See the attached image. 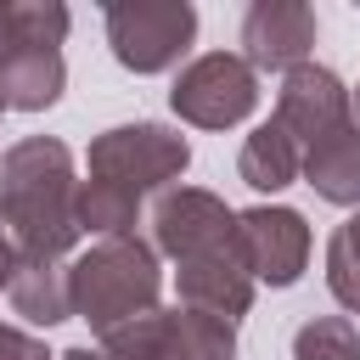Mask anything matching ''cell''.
Wrapping results in <instances>:
<instances>
[{
    "label": "cell",
    "instance_id": "6da1fadb",
    "mask_svg": "<svg viewBox=\"0 0 360 360\" xmlns=\"http://www.w3.org/2000/svg\"><path fill=\"white\" fill-rule=\"evenodd\" d=\"M73 152L56 135H28L0 152V231L11 236L17 259L62 264L84 236L73 219Z\"/></svg>",
    "mask_w": 360,
    "mask_h": 360
},
{
    "label": "cell",
    "instance_id": "7a4b0ae2",
    "mask_svg": "<svg viewBox=\"0 0 360 360\" xmlns=\"http://www.w3.org/2000/svg\"><path fill=\"white\" fill-rule=\"evenodd\" d=\"M68 287H73V315L90 321V332H112L146 309H158L163 292V270H158V248L141 236H107L90 242L73 264H68Z\"/></svg>",
    "mask_w": 360,
    "mask_h": 360
},
{
    "label": "cell",
    "instance_id": "3957f363",
    "mask_svg": "<svg viewBox=\"0 0 360 360\" xmlns=\"http://www.w3.org/2000/svg\"><path fill=\"white\" fill-rule=\"evenodd\" d=\"M191 169V141L169 124L135 118V124H112L90 141V174L96 180H118L129 191H169L180 174Z\"/></svg>",
    "mask_w": 360,
    "mask_h": 360
},
{
    "label": "cell",
    "instance_id": "277c9868",
    "mask_svg": "<svg viewBox=\"0 0 360 360\" xmlns=\"http://www.w3.org/2000/svg\"><path fill=\"white\" fill-rule=\"evenodd\" d=\"M107 45L129 73H169L197 39L191 0H112L107 6Z\"/></svg>",
    "mask_w": 360,
    "mask_h": 360
},
{
    "label": "cell",
    "instance_id": "5b68a950",
    "mask_svg": "<svg viewBox=\"0 0 360 360\" xmlns=\"http://www.w3.org/2000/svg\"><path fill=\"white\" fill-rule=\"evenodd\" d=\"M169 107L197 129H236L259 107V73L236 51H202L174 73Z\"/></svg>",
    "mask_w": 360,
    "mask_h": 360
},
{
    "label": "cell",
    "instance_id": "8992f818",
    "mask_svg": "<svg viewBox=\"0 0 360 360\" xmlns=\"http://www.w3.org/2000/svg\"><path fill=\"white\" fill-rule=\"evenodd\" d=\"M152 248L169 253L174 264L202 259L225 242H236V208H225V197L202 191V186H169L152 202Z\"/></svg>",
    "mask_w": 360,
    "mask_h": 360
},
{
    "label": "cell",
    "instance_id": "52a82bcc",
    "mask_svg": "<svg viewBox=\"0 0 360 360\" xmlns=\"http://www.w3.org/2000/svg\"><path fill=\"white\" fill-rule=\"evenodd\" d=\"M236 253L253 281L292 287L309 264V219L287 202H259L236 214Z\"/></svg>",
    "mask_w": 360,
    "mask_h": 360
},
{
    "label": "cell",
    "instance_id": "ba28073f",
    "mask_svg": "<svg viewBox=\"0 0 360 360\" xmlns=\"http://www.w3.org/2000/svg\"><path fill=\"white\" fill-rule=\"evenodd\" d=\"M315 11L304 0H253L242 17V62L253 73H292L315 51Z\"/></svg>",
    "mask_w": 360,
    "mask_h": 360
},
{
    "label": "cell",
    "instance_id": "9c48e42d",
    "mask_svg": "<svg viewBox=\"0 0 360 360\" xmlns=\"http://www.w3.org/2000/svg\"><path fill=\"white\" fill-rule=\"evenodd\" d=\"M276 124L298 141V146H315L326 141L332 129L349 124V90L332 68L321 62H304L292 73H281V90H276Z\"/></svg>",
    "mask_w": 360,
    "mask_h": 360
},
{
    "label": "cell",
    "instance_id": "30bf717a",
    "mask_svg": "<svg viewBox=\"0 0 360 360\" xmlns=\"http://www.w3.org/2000/svg\"><path fill=\"white\" fill-rule=\"evenodd\" d=\"M174 287H180V304H186V309L236 321V315L253 309V287H259V281L248 276L236 242H225V248H214V253H202V259H186V264L174 270Z\"/></svg>",
    "mask_w": 360,
    "mask_h": 360
},
{
    "label": "cell",
    "instance_id": "8fae6325",
    "mask_svg": "<svg viewBox=\"0 0 360 360\" xmlns=\"http://www.w3.org/2000/svg\"><path fill=\"white\" fill-rule=\"evenodd\" d=\"M62 84H68L62 51H28L22 45V51L0 56V101H6V112H45V107H56Z\"/></svg>",
    "mask_w": 360,
    "mask_h": 360
},
{
    "label": "cell",
    "instance_id": "7c38bea8",
    "mask_svg": "<svg viewBox=\"0 0 360 360\" xmlns=\"http://www.w3.org/2000/svg\"><path fill=\"white\" fill-rule=\"evenodd\" d=\"M304 180L315 186L321 202L360 208V129H354V118L343 129H332L326 141L304 146Z\"/></svg>",
    "mask_w": 360,
    "mask_h": 360
},
{
    "label": "cell",
    "instance_id": "4fadbf2b",
    "mask_svg": "<svg viewBox=\"0 0 360 360\" xmlns=\"http://www.w3.org/2000/svg\"><path fill=\"white\" fill-rule=\"evenodd\" d=\"M6 298H11V309H17L22 321H34V326L73 321V287H68V270H62V264H45V259H17Z\"/></svg>",
    "mask_w": 360,
    "mask_h": 360
},
{
    "label": "cell",
    "instance_id": "5bb4252c",
    "mask_svg": "<svg viewBox=\"0 0 360 360\" xmlns=\"http://www.w3.org/2000/svg\"><path fill=\"white\" fill-rule=\"evenodd\" d=\"M236 174H242L253 191H281V186H292V180L304 174V146L270 118V124H259V129L242 141Z\"/></svg>",
    "mask_w": 360,
    "mask_h": 360
},
{
    "label": "cell",
    "instance_id": "9a60e30c",
    "mask_svg": "<svg viewBox=\"0 0 360 360\" xmlns=\"http://www.w3.org/2000/svg\"><path fill=\"white\" fill-rule=\"evenodd\" d=\"M73 219H79V231L96 236V242H107V236H135V225H141V191L90 174V180H79Z\"/></svg>",
    "mask_w": 360,
    "mask_h": 360
},
{
    "label": "cell",
    "instance_id": "2e32d148",
    "mask_svg": "<svg viewBox=\"0 0 360 360\" xmlns=\"http://www.w3.org/2000/svg\"><path fill=\"white\" fill-rule=\"evenodd\" d=\"M107 360H180L174 354V309H146L112 332H101Z\"/></svg>",
    "mask_w": 360,
    "mask_h": 360
},
{
    "label": "cell",
    "instance_id": "e0dca14e",
    "mask_svg": "<svg viewBox=\"0 0 360 360\" xmlns=\"http://www.w3.org/2000/svg\"><path fill=\"white\" fill-rule=\"evenodd\" d=\"M174 354L180 360H236V321L180 304L174 309Z\"/></svg>",
    "mask_w": 360,
    "mask_h": 360
},
{
    "label": "cell",
    "instance_id": "ac0fdd59",
    "mask_svg": "<svg viewBox=\"0 0 360 360\" xmlns=\"http://www.w3.org/2000/svg\"><path fill=\"white\" fill-rule=\"evenodd\" d=\"M68 22L73 17L56 0H11V51H62Z\"/></svg>",
    "mask_w": 360,
    "mask_h": 360
},
{
    "label": "cell",
    "instance_id": "d6986e66",
    "mask_svg": "<svg viewBox=\"0 0 360 360\" xmlns=\"http://www.w3.org/2000/svg\"><path fill=\"white\" fill-rule=\"evenodd\" d=\"M326 287L349 315H360V214H349L326 242Z\"/></svg>",
    "mask_w": 360,
    "mask_h": 360
},
{
    "label": "cell",
    "instance_id": "ffe728a7",
    "mask_svg": "<svg viewBox=\"0 0 360 360\" xmlns=\"http://www.w3.org/2000/svg\"><path fill=\"white\" fill-rule=\"evenodd\" d=\"M292 360H360V332L349 315H315L292 332Z\"/></svg>",
    "mask_w": 360,
    "mask_h": 360
},
{
    "label": "cell",
    "instance_id": "44dd1931",
    "mask_svg": "<svg viewBox=\"0 0 360 360\" xmlns=\"http://www.w3.org/2000/svg\"><path fill=\"white\" fill-rule=\"evenodd\" d=\"M0 360H56L34 332H22V326H6L0 321Z\"/></svg>",
    "mask_w": 360,
    "mask_h": 360
},
{
    "label": "cell",
    "instance_id": "7402d4cb",
    "mask_svg": "<svg viewBox=\"0 0 360 360\" xmlns=\"http://www.w3.org/2000/svg\"><path fill=\"white\" fill-rule=\"evenodd\" d=\"M11 270H17V248H11V236L0 231V292L11 287Z\"/></svg>",
    "mask_w": 360,
    "mask_h": 360
},
{
    "label": "cell",
    "instance_id": "603a6c76",
    "mask_svg": "<svg viewBox=\"0 0 360 360\" xmlns=\"http://www.w3.org/2000/svg\"><path fill=\"white\" fill-rule=\"evenodd\" d=\"M11 51V0H0V56Z\"/></svg>",
    "mask_w": 360,
    "mask_h": 360
},
{
    "label": "cell",
    "instance_id": "cb8c5ba5",
    "mask_svg": "<svg viewBox=\"0 0 360 360\" xmlns=\"http://www.w3.org/2000/svg\"><path fill=\"white\" fill-rule=\"evenodd\" d=\"M56 360H107V349H90V343H79V349H68V354H56Z\"/></svg>",
    "mask_w": 360,
    "mask_h": 360
},
{
    "label": "cell",
    "instance_id": "d4e9b609",
    "mask_svg": "<svg viewBox=\"0 0 360 360\" xmlns=\"http://www.w3.org/2000/svg\"><path fill=\"white\" fill-rule=\"evenodd\" d=\"M349 118H354V129H360V84L349 90Z\"/></svg>",
    "mask_w": 360,
    "mask_h": 360
},
{
    "label": "cell",
    "instance_id": "484cf974",
    "mask_svg": "<svg viewBox=\"0 0 360 360\" xmlns=\"http://www.w3.org/2000/svg\"><path fill=\"white\" fill-rule=\"evenodd\" d=\"M0 112H6V101H0Z\"/></svg>",
    "mask_w": 360,
    "mask_h": 360
}]
</instances>
